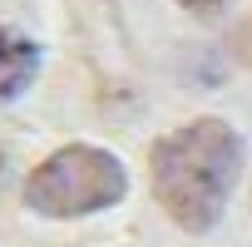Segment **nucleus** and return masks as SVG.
<instances>
[{
    "instance_id": "f257e3e1",
    "label": "nucleus",
    "mask_w": 252,
    "mask_h": 247,
    "mask_svg": "<svg viewBox=\"0 0 252 247\" xmlns=\"http://www.w3.org/2000/svg\"><path fill=\"white\" fill-rule=\"evenodd\" d=\"M237 173H242V134L222 119H193L149 149L154 198L183 232L218 227Z\"/></svg>"
},
{
    "instance_id": "f03ea898",
    "label": "nucleus",
    "mask_w": 252,
    "mask_h": 247,
    "mask_svg": "<svg viewBox=\"0 0 252 247\" xmlns=\"http://www.w3.org/2000/svg\"><path fill=\"white\" fill-rule=\"evenodd\" d=\"M124 193H129L124 163L94 144H64L25 178V203L45 217H89L114 208Z\"/></svg>"
},
{
    "instance_id": "7ed1b4c3",
    "label": "nucleus",
    "mask_w": 252,
    "mask_h": 247,
    "mask_svg": "<svg viewBox=\"0 0 252 247\" xmlns=\"http://www.w3.org/2000/svg\"><path fill=\"white\" fill-rule=\"evenodd\" d=\"M35 74H40V45L10 25H0V104L20 99L35 84Z\"/></svg>"
},
{
    "instance_id": "20e7f679",
    "label": "nucleus",
    "mask_w": 252,
    "mask_h": 247,
    "mask_svg": "<svg viewBox=\"0 0 252 247\" xmlns=\"http://www.w3.org/2000/svg\"><path fill=\"white\" fill-rule=\"evenodd\" d=\"M237 60L252 69V15L242 20V30H237Z\"/></svg>"
},
{
    "instance_id": "39448f33",
    "label": "nucleus",
    "mask_w": 252,
    "mask_h": 247,
    "mask_svg": "<svg viewBox=\"0 0 252 247\" xmlns=\"http://www.w3.org/2000/svg\"><path fill=\"white\" fill-rule=\"evenodd\" d=\"M183 10H198V15H213V10H222L227 0H178Z\"/></svg>"
}]
</instances>
